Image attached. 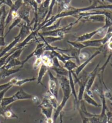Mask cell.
Returning <instances> with one entry per match:
<instances>
[{
  "label": "cell",
  "instance_id": "6da1fadb",
  "mask_svg": "<svg viewBox=\"0 0 112 123\" xmlns=\"http://www.w3.org/2000/svg\"><path fill=\"white\" fill-rule=\"evenodd\" d=\"M57 77L59 81L60 88L61 89L62 91H63V96L61 103L59 105L58 107L55 109V112L53 115V119L54 121V123L56 122L57 119L60 115V114H61L62 111L65 108L66 104H67L68 100L70 99V95L72 94L69 80H68V78L66 76L60 75H57Z\"/></svg>",
  "mask_w": 112,
  "mask_h": 123
},
{
  "label": "cell",
  "instance_id": "7a4b0ae2",
  "mask_svg": "<svg viewBox=\"0 0 112 123\" xmlns=\"http://www.w3.org/2000/svg\"><path fill=\"white\" fill-rule=\"evenodd\" d=\"M72 75H73V77L74 79V83H78V85L79 86V91L78 94H77V96L78 101H80L83 100V96L85 92L86 85L89 78V73L83 71L82 75L79 77H78L75 74V73H73V71H72Z\"/></svg>",
  "mask_w": 112,
  "mask_h": 123
},
{
  "label": "cell",
  "instance_id": "3957f363",
  "mask_svg": "<svg viewBox=\"0 0 112 123\" xmlns=\"http://www.w3.org/2000/svg\"><path fill=\"white\" fill-rule=\"evenodd\" d=\"M81 20L80 18H77V19L76 21L74 22H72V23L70 24L69 25H67V26H64V27H59L56 30H53V31H45L42 33H39L42 36L46 37V36H53V37H60L63 38L65 37V35L67 33L71 30L72 27L74 25L77 24L79 21Z\"/></svg>",
  "mask_w": 112,
  "mask_h": 123
},
{
  "label": "cell",
  "instance_id": "277c9868",
  "mask_svg": "<svg viewBox=\"0 0 112 123\" xmlns=\"http://www.w3.org/2000/svg\"><path fill=\"white\" fill-rule=\"evenodd\" d=\"M47 73L48 74L49 78L48 82V91L58 100L59 91V89L60 88L59 80H58L57 77H55L53 74L51 70L49 69Z\"/></svg>",
  "mask_w": 112,
  "mask_h": 123
},
{
  "label": "cell",
  "instance_id": "5b68a950",
  "mask_svg": "<svg viewBox=\"0 0 112 123\" xmlns=\"http://www.w3.org/2000/svg\"><path fill=\"white\" fill-rule=\"evenodd\" d=\"M22 0H16L12 7L10 8V10L7 14V18L6 19V27L11 22L12 20H13L18 17V11L23 5Z\"/></svg>",
  "mask_w": 112,
  "mask_h": 123
},
{
  "label": "cell",
  "instance_id": "8992f818",
  "mask_svg": "<svg viewBox=\"0 0 112 123\" xmlns=\"http://www.w3.org/2000/svg\"><path fill=\"white\" fill-rule=\"evenodd\" d=\"M50 1L51 0H45L43 2L39 5V6H38L37 16H38L39 25L44 21L45 18H46V16L49 11Z\"/></svg>",
  "mask_w": 112,
  "mask_h": 123
},
{
  "label": "cell",
  "instance_id": "52a82bcc",
  "mask_svg": "<svg viewBox=\"0 0 112 123\" xmlns=\"http://www.w3.org/2000/svg\"><path fill=\"white\" fill-rule=\"evenodd\" d=\"M99 64H100V62H99L96 67L95 68V69L93 70L92 72L89 73V78L87 81L86 85V88H85V93L88 94L89 95L92 96V93L91 92V88H92V86L94 85L95 82V79L98 75V73L99 72Z\"/></svg>",
  "mask_w": 112,
  "mask_h": 123
},
{
  "label": "cell",
  "instance_id": "ba28073f",
  "mask_svg": "<svg viewBox=\"0 0 112 123\" xmlns=\"http://www.w3.org/2000/svg\"><path fill=\"white\" fill-rule=\"evenodd\" d=\"M31 7L23 3L21 7L18 11V17L21 20H23L27 25L30 26V15Z\"/></svg>",
  "mask_w": 112,
  "mask_h": 123
},
{
  "label": "cell",
  "instance_id": "9c48e42d",
  "mask_svg": "<svg viewBox=\"0 0 112 123\" xmlns=\"http://www.w3.org/2000/svg\"><path fill=\"white\" fill-rule=\"evenodd\" d=\"M16 101L24 100H31L33 101L36 102L38 100L37 96L30 94L24 91L23 89H20L16 93L13 95Z\"/></svg>",
  "mask_w": 112,
  "mask_h": 123
},
{
  "label": "cell",
  "instance_id": "30bf717a",
  "mask_svg": "<svg viewBox=\"0 0 112 123\" xmlns=\"http://www.w3.org/2000/svg\"><path fill=\"white\" fill-rule=\"evenodd\" d=\"M101 54V51L98 49V50H97L94 53V54H93L92 55H91V56L89 57L86 61H85L84 62H83V63H82V64H80V65H78V67L76 69L75 73H75V74L77 76L79 75L83 71V70L85 68L87 65L90 63V62L94 58H95L97 56H98V55Z\"/></svg>",
  "mask_w": 112,
  "mask_h": 123
},
{
  "label": "cell",
  "instance_id": "8fae6325",
  "mask_svg": "<svg viewBox=\"0 0 112 123\" xmlns=\"http://www.w3.org/2000/svg\"><path fill=\"white\" fill-rule=\"evenodd\" d=\"M20 40H21L20 37L18 34L17 36L14 38V40L12 41L11 43H10L7 46L5 47V48L2 50L1 54H0V58H1V57H3V56H5V55L7 54V53L9 52L10 51H11L12 49H13L15 48L16 44H17Z\"/></svg>",
  "mask_w": 112,
  "mask_h": 123
},
{
  "label": "cell",
  "instance_id": "7c38bea8",
  "mask_svg": "<svg viewBox=\"0 0 112 123\" xmlns=\"http://www.w3.org/2000/svg\"><path fill=\"white\" fill-rule=\"evenodd\" d=\"M2 14L1 19H0V36L5 37V30L6 28V19L7 18L8 12L6 9V6L3 5L2 6Z\"/></svg>",
  "mask_w": 112,
  "mask_h": 123
},
{
  "label": "cell",
  "instance_id": "4fadbf2b",
  "mask_svg": "<svg viewBox=\"0 0 112 123\" xmlns=\"http://www.w3.org/2000/svg\"><path fill=\"white\" fill-rule=\"evenodd\" d=\"M101 30V28H98L95 31H93L89 33H85L84 34H82V36H80L78 37L77 38L76 42H85V41H88L89 40H91V39L95 35L98 34Z\"/></svg>",
  "mask_w": 112,
  "mask_h": 123
},
{
  "label": "cell",
  "instance_id": "5bb4252c",
  "mask_svg": "<svg viewBox=\"0 0 112 123\" xmlns=\"http://www.w3.org/2000/svg\"><path fill=\"white\" fill-rule=\"evenodd\" d=\"M0 116H2L5 119L18 118V116L12 111V110L10 109L9 106L6 107H2L1 112H0Z\"/></svg>",
  "mask_w": 112,
  "mask_h": 123
},
{
  "label": "cell",
  "instance_id": "9a60e30c",
  "mask_svg": "<svg viewBox=\"0 0 112 123\" xmlns=\"http://www.w3.org/2000/svg\"><path fill=\"white\" fill-rule=\"evenodd\" d=\"M49 69V68L47 67V66H45V65L44 64H42L41 65V66L39 67V70L38 74V77H37V79H36L37 81V84H38V85L41 84V85L43 86V87H45V86L42 83V81L43 77L44 76L45 74L47 73Z\"/></svg>",
  "mask_w": 112,
  "mask_h": 123
},
{
  "label": "cell",
  "instance_id": "2e32d148",
  "mask_svg": "<svg viewBox=\"0 0 112 123\" xmlns=\"http://www.w3.org/2000/svg\"><path fill=\"white\" fill-rule=\"evenodd\" d=\"M31 30L32 31V30L30 26L27 25L24 22V24H23L21 25V28H20V31L18 33L19 36L20 37L21 40H24L25 38H26L31 33Z\"/></svg>",
  "mask_w": 112,
  "mask_h": 123
},
{
  "label": "cell",
  "instance_id": "e0dca14e",
  "mask_svg": "<svg viewBox=\"0 0 112 123\" xmlns=\"http://www.w3.org/2000/svg\"><path fill=\"white\" fill-rule=\"evenodd\" d=\"M43 98H45L48 100L50 104L52 106L54 109H56L59 106V102H58V100L54 96H53L49 91L46 92L43 95Z\"/></svg>",
  "mask_w": 112,
  "mask_h": 123
},
{
  "label": "cell",
  "instance_id": "ac0fdd59",
  "mask_svg": "<svg viewBox=\"0 0 112 123\" xmlns=\"http://www.w3.org/2000/svg\"><path fill=\"white\" fill-rule=\"evenodd\" d=\"M68 80H69L70 85V89H71L72 94H73L76 102L78 104L79 101L78 100L77 93L76 90L75 89V83H74V79H73V75H72V71H69V74H68Z\"/></svg>",
  "mask_w": 112,
  "mask_h": 123
},
{
  "label": "cell",
  "instance_id": "d6986e66",
  "mask_svg": "<svg viewBox=\"0 0 112 123\" xmlns=\"http://www.w3.org/2000/svg\"><path fill=\"white\" fill-rule=\"evenodd\" d=\"M81 20H85L87 21H91L93 22H105V16L103 15H93L80 18Z\"/></svg>",
  "mask_w": 112,
  "mask_h": 123
},
{
  "label": "cell",
  "instance_id": "ffe728a7",
  "mask_svg": "<svg viewBox=\"0 0 112 123\" xmlns=\"http://www.w3.org/2000/svg\"><path fill=\"white\" fill-rule=\"evenodd\" d=\"M16 66H20L22 67V61H20L19 58H15V59H12L9 61L8 62V63L6 64L5 66H4L2 68L1 70L3 69H12V68L15 67Z\"/></svg>",
  "mask_w": 112,
  "mask_h": 123
},
{
  "label": "cell",
  "instance_id": "44dd1931",
  "mask_svg": "<svg viewBox=\"0 0 112 123\" xmlns=\"http://www.w3.org/2000/svg\"><path fill=\"white\" fill-rule=\"evenodd\" d=\"M83 44L86 46V48L88 47H95V48H98L101 46L103 45L102 39L95 40H89L85 42H82Z\"/></svg>",
  "mask_w": 112,
  "mask_h": 123
},
{
  "label": "cell",
  "instance_id": "7402d4cb",
  "mask_svg": "<svg viewBox=\"0 0 112 123\" xmlns=\"http://www.w3.org/2000/svg\"><path fill=\"white\" fill-rule=\"evenodd\" d=\"M80 115L83 123H99V114H94L90 117H85L81 113H80Z\"/></svg>",
  "mask_w": 112,
  "mask_h": 123
},
{
  "label": "cell",
  "instance_id": "603a6c76",
  "mask_svg": "<svg viewBox=\"0 0 112 123\" xmlns=\"http://www.w3.org/2000/svg\"><path fill=\"white\" fill-rule=\"evenodd\" d=\"M22 67H19L17 69H3L2 70H1L2 73V76H1V79H5L6 77H9L11 75H12L14 74L17 73L19 72L20 71H21L22 69Z\"/></svg>",
  "mask_w": 112,
  "mask_h": 123
},
{
  "label": "cell",
  "instance_id": "cb8c5ba5",
  "mask_svg": "<svg viewBox=\"0 0 112 123\" xmlns=\"http://www.w3.org/2000/svg\"><path fill=\"white\" fill-rule=\"evenodd\" d=\"M56 1H57V0H51L50 5V7H49V11H48V14H47V16H46V18H45V19L44 20V21L42 22V23H41L38 26V27H37V28H38L39 30H41V28H42L43 26L44 25V24H45V22H47V20L49 19L50 18H51V14H52V13H53L54 7L55 4L56 3Z\"/></svg>",
  "mask_w": 112,
  "mask_h": 123
},
{
  "label": "cell",
  "instance_id": "d4e9b609",
  "mask_svg": "<svg viewBox=\"0 0 112 123\" xmlns=\"http://www.w3.org/2000/svg\"><path fill=\"white\" fill-rule=\"evenodd\" d=\"M38 36L40 37L42 39L43 43H47L48 44H51L52 43L57 42V41L61 40L63 39V38L60 37H53V36H46L43 37L38 32Z\"/></svg>",
  "mask_w": 112,
  "mask_h": 123
},
{
  "label": "cell",
  "instance_id": "484cf974",
  "mask_svg": "<svg viewBox=\"0 0 112 123\" xmlns=\"http://www.w3.org/2000/svg\"><path fill=\"white\" fill-rule=\"evenodd\" d=\"M83 100H84L87 104L93 106H95V107H99V106H101V105H99L96 100L94 99L92 96L89 95L88 94H87L85 92L83 96Z\"/></svg>",
  "mask_w": 112,
  "mask_h": 123
},
{
  "label": "cell",
  "instance_id": "4316f807",
  "mask_svg": "<svg viewBox=\"0 0 112 123\" xmlns=\"http://www.w3.org/2000/svg\"><path fill=\"white\" fill-rule=\"evenodd\" d=\"M51 70H53L56 73L57 75L60 76H68V74H69V71L67 70L63 67H54L53 66L49 69Z\"/></svg>",
  "mask_w": 112,
  "mask_h": 123
},
{
  "label": "cell",
  "instance_id": "83f0119b",
  "mask_svg": "<svg viewBox=\"0 0 112 123\" xmlns=\"http://www.w3.org/2000/svg\"><path fill=\"white\" fill-rule=\"evenodd\" d=\"M41 58H42V64L45 65L49 69L53 66V58L50 55L49 52H48V54H43L41 57Z\"/></svg>",
  "mask_w": 112,
  "mask_h": 123
},
{
  "label": "cell",
  "instance_id": "f1b7e54d",
  "mask_svg": "<svg viewBox=\"0 0 112 123\" xmlns=\"http://www.w3.org/2000/svg\"><path fill=\"white\" fill-rule=\"evenodd\" d=\"M15 101H16V100L13 95L8 98H3L1 104H0V106L2 107H8Z\"/></svg>",
  "mask_w": 112,
  "mask_h": 123
},
{
  "label": "cell",
  "instance_id": "f546056e",
  "mask_svg": "<svg viewBox=\"0 0 112 123\" xmlns=\"http://www.w3.org/2000/svg\"><path fill=\"white\" fill-rule=\"evenodd\" d=\"M42 113L44 115L47 119L52 118V114L54 108L51 107H42L41 108Z\"/></svg>",
  "mask_w": 112,
  "mask_h": 123
},
{
  "label": "cell",
  "instance_id": "4dcf8cb0",
  "mask_svg": "<svg viewBox=\"0 0 112 123\" xmlns=\"http://www.w3.org/2000/svg\"><path fill=\"white\" fill-rule=\"evenodd\" d=\"M78 65L77 63L74 62L72 60H68L64 63L63 67L68 71H73L78 67Z\"/></svg>",
  "mask_w": 112,
  "mask_h": 123
},
{
  "label": "cell",
  "instance_id": "1f68e13d",
  "mask_svg": "<svg viewBox=\"0 0 112 123\" xmlns=\"http://www.w3.org/2000/svg\"><path fill=\"white\" fill-rule=\"evenodd\" d=\"M67 42L68 44H69L70 46L73 47V48L77 49L78 51H80L83 49L86 48V46L83 44L81 42H71V41L67 40Z\"/></svg>",
  "mask_w": 112,
  "mask_h": 123
},
{
  "label": "cell",
  "instance_id": "d6a6232c",
  "mask_svg": "<svg viewBox=\"0 0 112 123\" xmlns=\"http://www.w3.org/2000/svg\"><path fill=\"white\" fill-rule=\"evenodd\" d=\"M36 78L35 77H32V78H27V79H18L17 81L14 84V86H18V87H21L24 84L28 82H31L34 81L36 80Z\"/></svg>",
  "mask_w": 112,
  "mask_h": 123
},
{
  "label": "cell",
  "instance_id": "836d02e7",
  "mask_svg": "<svg viewBox=\"0 0 112 123\" xmlns=\"http://www.w3.org/2000/svg\"><path fill=\"white\" fill-rule=\"evenodd\" d=\"M21 20L20 19V18H19L18 17H17L16 18H15V19L14 20V21L13 23L11 24V25L9 26V29H8V31L7 32V33L5 35V37L7 36V35L11 31V30L14 28V27H16V26H18L19 25L20 23H21Z\"/></svg>",
  "mask_w": 112,
  "mask_h": 123
},
{
  "label": "cell",
  "instance_id": "e575fe53",
  "mask_svg": "<svg viewBox=\"0 0 112 123\" xmlns=\"http://www.w3.org/2000/svg\"><path fill=\"white\" fill-rule=\"evenodd\" d=\"M63 19H58L57 22L55 24H53L52 25L48 26V27H47L43 29L46 30V31H53L56 30L57 28H59L60 25V23H61V21Z\"/></svg>",
  "mask_w": 112,
  "mask_h": 123
},
{
  "label": "cell",
  "instance_id": "d590c367",
  "mask_svg": "<svg viewBox=\"0 0 112 123\" xmlns=\"http://www.w3.org/2000/svg\"><path fill=\"white\" fill-rule=\"evenodd\" d=\"M42 64V58L41 57H39V58H36V61H35L34 64V69L35 70H37L38 69V68L41 66Z\"/></svg>",
  "mask_w": 112,
  "mask_h": 123
},
{
  "label": "cell",
  "instance_id": "8d00e7d4",
  "mask_svg": "<svg viewBox=\"0 0 112 123\" xmlns=\"http://www.w3.org/2000/svg\"><path fill=\"white\" fill-rule=\"evenodd\" d=\"M89 55L87 52H82L80 53L79 55V59L80 62L81 61H85L88 59L89 57Z\"/></svg>",
  "mask_w": 112,
  "mask_h": 123
},
{
  "label": "cell",
  "instance_id": "74e56055",
  "mask_svg": "<svg viewBox=\"0 0 112 123\" xmlns=\"http://www.w3.org/2000/svg\"><path fill=\"white\" fill-rule=\"evenodd\" d=\"M13 87V86H9V87L5 89V90H3V91L0 92V104H1L2 100V99H3L4 96H5V94L7 93V92H8L10 89L12 87Z\"/></svg>",
  "mask_w": 112,
  "mask_h": 123
},
{
  "label": "cell",
  "instance_id": "f35d334b",
  "mask_svg": "<svg viewBox=\"0 0 112 123\" xmlns=\"http://www.w3.org/2000/svg\"><path fill=\"white\" fill-rule=\"evenodd\" d=\"M13 86V85H12L11 82L10 81L9 82H7V83L2 84V85H0V92L3 91V90H5V89L9 87V86Z\"/></svg>",
  "mask_w": 112,
  "mask_h": 123
},
{
  "label": "cell",
  "instance_id": "ab89813d",
  "mask_svg": "<svg viewBox=\"0 0 112 123\" xmlns=\"http://www.w3.org/2000/svg\"><path fill=\"white\" fill-rule=\"evenodd\" d=\"M107 123H112V112L108 110L107 111Z\"/></svg>",
  "mask_w": 112,
  "mask_h": 123
},
{
  "label": "cell",
  "instance_id": "60d3db41",
  "mask_svg": "<svg viewBox=\"0 0 112 123\" xmlns=\"http://www.w3.org/2000/svg\"><path fill=\"white\" fill-rule=\"evenodd\" d=\"M3 5H6L11 8L12 5H13V2L12 0H3Z\"/></svg>",
  "mask_w": 112,
  "mask_h": 123
},
{
  "label": "cell",
  "instance_id": "b9f144b4",
  "mask_svg": "<svg viewBox=\"0 0 112 123\" xmlns=\"http://www.w3.org/2000/svg\"><path fill=\"white\" fill-rule=\"evenodd\" d=\"M6 42H5V37H2L0 36V48L1 47L5 46L6 45Z\"/></svg>",
  "mask_w": 112,
  "mask_h": 123
},
{
  "label": "cell",
  "instance_id": "7bdbcfd3",
  "mask_svg": "<svg viewBox=\"0 0 112 123\" xmlns=\"http://www.w3.org/2000/svg\"><path fill=\"white\" fill-rule=\"evenodd\" d=\"M32 1L33 0H22L23 3L24 4H25V5H28L30 6L31 5V4Z\"/></svg>",
  "mask_w": 112,
  "mask_h": 123
},
{
  "label": "cell",
  "instance_id": "ee69618b",
  "mask_svg": "<svg viewBox=\"0 0 112 123\" xmlns=\"http://www.w3.org/2000/svg\"><path fill=\"white\" fill-rule=\"evenodd\" d=\"M106 33H112V25L108 28Z\"/></svg>",
  "mask_w": 112,
  "mask_h": 123
},
{
  "label": "cell",
  "instance_id": "f6af8a7d",
  "mask_svg": "<svg viewBox=\"0 0 112 123\" xmlns=\"http://www.w3.org/2000/svg\"><path fill=\"white\" fill-rule=\"evenodd\" d=\"M36 1V2L38 4V5H41V3L43 2L45 0H35Z\"/></svg>",
  "mask_w": 112,
  "mask_h": 123
},
{
  "label": "cell",
  "instance_id": "bcb514c9",
  "mask_svg": "<svg viewBox=\"0 0 112 123\" xmlns=\"http://www.w3.org/2000/svg\"><path fill=\"white\" fill-rule=\"evenodd\" d=\"M101 2H107L110 3L111 4H112V0H100Z\"/></svg>",
  "mask_w": 112,
  "mask_h": 123
},
{
  "label": "cell",
  "instance_id": "7dc6e473",
  "mask_svg": "<svg viewBox=\"0 0 112 123\" xmlns=\"http://www.w3.org/2000/svg\"><path fill=\"white\" fill-rule=\"evenodd\" d=\"M2 7L0 8V19H1V15L2 14Z\"/></svg>",
  "mask_w": 112,
  "mask_h": 123
},
{
  "label": "cell",
  "instance_id": "c3c4849f",
  "mask_svg": "<svg viewBox=\"0 0 112 123\" xmlns=\"http://www.w3.org/2000/svg\"><path fill=\"white\" fill-rule=\"evenodd\" d=\"M3 5V0H2V1H0V8H1Z\"/></svg>",
  "mask_w": 112,
  "mask_h": 123
},
{
  "label": "cell",
  "instance_id": "681fc988",
  "mask_svg": "<svg viewBox=\"0 0 112 123\" xmlns=\"http://www.w3.org/2000/svg\"><path fill=\"white\" fill-rule=\"evenodd\" d=\"M88 1H89V2L90 3V4L92 3V2H93V0H88Z\"/></svg>",
  "mask_w": 112,
  "mask_h": 123
},
{
  "label": "cell",
  "instance_id": "f907efd6",
  "mask_svg": "<svg viewBox=\"0 0 112 123\" xmlns=\"http://www.w3.org/2000/svg\"><path fill=\"white\" fill-rule=\"evenodd\" d=\"M1 76H2V73H1V71H0V80L1 79Z\"/></svg>",
  "mask_w": 112,
  "mask_h": 123
},
{
  "label": "cell",
  "instance_id": "816d5d0a",
  "mask_svg": "<svg viewBox=\"0 0 112 123\" xmlns=\"http://www.w3.org/2000/svg\"><path fill=\"white\" fill-rule=\"evenodd\" d=\"M111 67L112 68V63H111Z\"/></svg>",
  "mask_w": 112,
  "mask_h": 123
},
{
  "label": "cell",
  "instance_id": "f5cc1de1",
  "mask_svg": "<svg viewBox=\"0 0 112 123\" xmlns=\"http://www.w3.org/2000/svg\"><path fill=\"white\" fill-rule=\"evenodd\" d=\"M12 1H14V2H15V1H16V0H12Z\"/></svg>",
  "mask_w": 112,
  "mask_h": 123
},
{
  "label": "cell",
  "instance_id": "db71d44e",
  "mask_svg": "<svg viewBox=\"0 0 112 123\" xmlns=\"http://www.w3.org/2000/svg\"><path fill=\"white\" fill-rule=\"evenodd\" d=\"M111 97H112V94H111Z\"/></svg>",
  "mask_w": 112,
  "mask_h": 123
},
{
  "label": "cell",
  "instance_id": "11a10c76",
  "mask_svg": "<svg viewBox=\"0 0 112 123\" xmlns=\"http://www.w3.org/2000/svg\"><path fill=\"white\" fill-rule=\"evenodd\" d=\"M5 123H6V122H5Z\"/></svg>",
  "mask_w": 112,
  "mask_h": 123
},
{
  "label": "cell",
  "instance_id": "9f6ffc18",
  "mask_svg": "<svg viewBox=\"0 0 112 123\" xmlns=\"http://www.w3.org/2000/svg\"></svg>",
  "mask_w": 112,
  "mask_h": 123
}]
</instances>
